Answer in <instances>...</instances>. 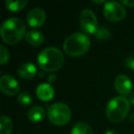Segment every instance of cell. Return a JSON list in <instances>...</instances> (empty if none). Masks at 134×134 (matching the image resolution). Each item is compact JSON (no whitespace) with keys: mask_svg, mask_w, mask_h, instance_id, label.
Wrapping results in <instances>:
<instances>
[{"mask_svg":"<svg viewBox=\"0 0 134 134\" xmlns=\"http://www.w3.org/2000/svg\"><path fill=\"white\" fill-rule=\"evenodd\" d=\"M26 25L18 18H10L3 22L0 30L1 38L4 42L10 45L19 43L26 35Z\"/></svg>","mask_w":134,"mask_h":134,"instance_id":"obj_1","label":"cell"},{"mask_svg":"<svg viewBox=\"0 0 134 134\" xmlns=\"http://www.w3.org/2000/svg\"><path fill=\"white\" fill-rule=\"evenodd\" d=\"M18 101L22 106H30L33 101V99L30 94L22 92V93H19L18 96Z\"/></svg>","mask_w":134,"mask_h":134,"instance_id":"obj_18","label":"cell"},{"mask_svg":"<svg viewBox=\"0 0 134 134\" xmlns=\"http://www.w3.org/2000/svg\"><path fill=\"white\" fill-rule=\"evenodd\" d=\"M8 60H9V52L4 45H1L0 46V63L5 64L8 63Z\"/></svg>","mask_w":134,"mask_h":134,"instance_id":"obj_20","label":"cell"},{"mask_svg":"<svg viewBox=\"0 0 134 134\" xmlns=\"http://www.w3.org/2000/svg\"><path fill=\"white\" fill-rule=\"evenodd\" d=\"M104 17L108 20L111 22H118L120 21L126 17V9L119 2L110 1L105 4L104 9H103Z\"/></svg>","mask_w":134,"mask_h":134,"instance_id":"obj_6","label":"cell"},{"mask_svg":"<svg viewBox=\"0 0 134 134\" xmlns=\"http://www.w3.org/2000/svg\"><path fill=\"white\" fill-rule=\"evenodd\" d=\"M13 122L8 116H2L0 119V134H11Z\"/></svg>","mask_w":134,"mask_h":134,"instance_id":"obj_16","label":"cell"},{"mask_svg":"<svg viewBox=\"0 0 134 134\" xmlns=\"http://www.w3.org/2000/svg\"><path fill=\"white\" fill-rule=\"evenodd\" d=\"M0 89L7 96H15L19 92V84L13 76L4 75L0 78Z\"/></svg>","mask_w":134,"mask_h":134,"instance_id":"obj_8","label":"cell"},{"mask_svg":"<svg viewBox=\"0 0 134 134\" xmlns=\"http://www.w3.org/2000/svg\"><path fill=\"white\" fill-rule=\"evenodd\" d=\"M93 3H96V4H102V3H104V0H101V1H97V0H93Z\"/></svg>","mask_w":134,"mask_h":134,"instance_id":"obj_26","label":"cell"},{"mask_svg":"<svg viewBox=\"0 0 134 134\" xmlns=\"http://www.w3.org/2000/svg\"><path fill=\"white\" fill-rule=\"evenodd\" d=\"M28 2L27 0H16V1H12V0H7L5 5H6L7 9L10 10V11L17 12L22 10L25 7L27 6Z\"/></svg>","mask_w":134,"mask_h":134,"instance_id":"obj_17","label":"cell"},{"mask_svg":"<svg viewBox=\"0 0 134 134\" xmlns=\"http://www.w3.org/2000/svg\"><path fill=\"white\" fill-rule=\"evenodd\" d=\"M71 134H94V132L88 123L77 122L72 128Z\"/></svg>","mask_w":134,"mask_h":134,"instance_id":"obj_15","label":"cell"},{"mask_svg":"<svg viewBox=\"0 0 134 134\" xmlns=\"http://www.w3.org/2000/svg\"><path fill=\"white\" fill-rule=\"evenodd\" d=\"M38 65L42 71L53 73L63 67L64 63L63 53L55 47H47L38 56Z\"/></svg>","mask_w":134,"mask_h":134,"instance_id":"obj_2","label":"cell"},{"mask_svg":"<svg viewBox=\"0 0 134 134\" xmlns=\"http://www.w3.org/2000/svg\"><path fill=\"white\" fill-rule=\"evenodd\" d=\"M125 65L127 68L130 70H134V56H130L125 60Z\"/></svg>","mask_w":134,"mask_h":134,"instance_id":"obj_21","label":"cell"},{"mask_svg":"<svg viewBox=\"0 0 134 134\" xmlns=\"http://www.w3.org/2000/svg\"><path fill=\"white\" fill-rule=\"evenodd\" d=\"M90 43V39L86 34L75 32L65 39L63 52L72 57H80L88 52Z\"/></svg>","mask_w":134,"mask_h":134,"instance_id":"obj_3","label":"cell"},{"mask_svg":"<svg viewBox=\"0 0 134 134\" xmlns=\"http://www.w3.org/2000/svg\"><path fill=\"white\" fill-rule=\"evenodd\" d=\"M80 26L87 34H96L98 30V22L96 14L91 9H85L80 15Z\"/></svg>","mask_w":134,"mask_h":134,"instance_id":"obj_7","label":"cell"},{"mask_svg":"<svg viewBox=\"0 0 134 134\" xmlns=\"http://www.w3.org/2000/svg\"><path fill=\"white\" fill-rule=\"evenodd\" d=\"M71 109L64 103L56 102L49 107L48 119L55 126H64L71 120Z\"/></svg>","mask_w":134,"mask_h":134,"instance_id":"obj_5","label":"cell"},{"mask_svg":"<svg viewBox=\"0 0 134 134\" xmlns=\"http://www.w3.org/2000/svg\"><path fill=\"white\" fill-rule=\"evenodd\" d=\"M36 95L41 101H50L54 96V90L49 84H41L36 89Z\"/></svg>","mask_w":134,"mask_h":134,"instance_id":"obj_12","label":"cell"},{"mask_svg":"<svg viewBox=\"0 0 134 134\" xmlns=\"http://www.w3.org/2000/svg\"><path fill=\"white\" fill-rule=\"evenodd\" d=\"M130 109V103L124 97H116L108 102L106 108V115L108 120L118 123L127 117Z\"/></svg>","mask_w":134,"mask_h":134,"instance_id":"obj_4","label":"cell"},{"mask_svg":"<svg viewBox=\"0 0 134 134\" xmlns=\"http://www.w3.org/2000/svg\"><path fill=\"white\" fill-rule=\"evenodd\" d=\"M129 101H130V105H133L134 106V92H132L130 95V98H129Z\"/></svg>","mask_w":134,"mask_h":134,"instance_id":"obj_24","label":"cell"},{"mask_svg":"<svg viewBox=\"0 0 134 134\" xmlns=\"http://www.w3.org/2000/svg\"><path fill=\"white\" fill-rule=\"evenodd\" d=\"M105 134H119V132L116 131L115 130H108L105 132Z\"/></svg>","mask_w":134,"mask_h":134,"instance_id":"obj_25","label":"cell"},{"mask_svg":"<svg viewBox=\"0 0 134 134\" xmlns=\"http://www.w3.org/2000/svg\"><path fill=\"white\" fill-rule=\"evenodd\" d=\"M114 86H115L116 91L121 96H127L131 94L132 83L130 79L124 75H119L116 77Z\"/></svg>","mask_w":134,"mask_h":134,"instance_id":"obj_10","label":"cell"},{"mask_svg":"<svg viewBox=\"0 0 134 134\" xmlns=\"http://www.w3.org/2000/svg\"><path fill=\"white\" fill-rule=\"evenodd\" d=\"M122 4L130 8H134V0H123Z\"/></svg>","mask_w":134,"mask_h":134,"instance_id":"obj_22","label":"cell"},{"mask_svg":"<svg viewBox=\"0 0 134 134\" xmlns=\"http://www.w3.org/2000/svg\"><path fill=\"white\" fill-rule=\"evenodd\" d=\"M18 75L20 78L25 80L31 79L37 75V67L31 63H25L18 69Z\"/></svg>","mask_w":134,"mask_h":134,"instance_id":"obj_11","label":"cell"},{"mask_svg":"<svg viewBox=\"0 0 134 134\" xmlns=\"http://www.w3.org/2000/svg\"><path fill=\"white\" fill-rule=\"evenodd\" d=\"M46 20V13L41 8H34L28 13L27 22L30 26L38 28L44 24Z\"/></svg>","mask_w":134,"mask_h":134,"instance_id":"obj_9","label":"cell"},{"mask_svg":"<svg viewBox=\"0 0 134 134\" xmlns=\"http://www.w3.org/2000/svg\"><path fill=\"white\" fill-rule=\"evenodd\" d=\"M110 37V32L106 27H102V28L98 29L97 32H96V38L99 41H107Z\"/></svg>","mask_w":134,"mask_h":134,"instance_id":"obj_19","label":"cell"},{"mask_svg":"<svg viewBox=\"0 0 134 134\" xmlns=\"http://www.w3.org/2000/svg\"><path fill=\"white\" fill-rule=\"evenodd\" d=\"M48 80H49V82H54V81L56 80V75H54V74H51L48 76Z\"/></svg>","mask_w":134,"mask_h":134,"instance_id":"obj_23","label":"cell"},{"mask_svg":"<svg viewBox=\"0 0 134 134\" xmlns=\"http://www.w3.org/2000/svg\"><path fill=\"white\" fill-rule=\"evenodd\" d=\"M25 39H26L27 42L32 46H40L45 41L44 35L41 31L36 30H30L27 31Z\"/></svg>","mask_w":134,"mask_h":134,"instance_id":"obj_13","label":"cell"},{"mask_svg":"<svg viewBox=\"0 0 134 134\" xmlns=\"http://www.w3.org/2000/svg\"><path fill=\"white\" fill-rule=\"evenodd\" d=\"M28 118L30 121L34 123H39L42 121L45 118V110L41 106H34L29 110Z\"/></svg>","mask_w":134,"mask_h":134,"instance_id":"obj_14","label":"cell"}]
</instances>
